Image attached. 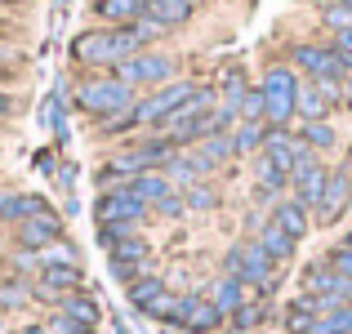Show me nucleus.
<instances>
[{
	"mask_svg": "<svg viewBox=\"0 0 352 334\" xmlns=\"http://www.w3.org/2000/svg\"><path fill=\"white\" fill-rule=\"evenodd\" d=\"M14 67H18V54H5V49H0V89L14 80Z\"/></svg>",
	"mask_w": 352,
	"mask_h": 334,
	"instance_id": "47",
	"label": "nucleus"
},
{
	"mask_svg": "<svg viewBox=\"0 0 352 334\" xmlns=\"http://www.w3.org/2000/svg\"><path fill=\"white\" fill-rule=\"evenodd\" d=\"M147 214H152V205H143L125 183L94 197V227H98V223H129V227H138Z\"/></svg>",
	"mask_w": 352,
	"mask_h": 334,
	"instance_id": "10",
	"label": "nucleus"
},
{
	"mask_svg": "<svg viewBox=\"0 0 352 334\" xmlns=\"http://www.w3.org/2000/svg\"><path fill=\"white\" fill-rule=\"evenodd\" d=\"M326 263H330V267H335V272H339V276H344V281L352 285V249H348V245L330 249V258H326Z\"/></svg>",
	"mask_w": 352,
	"mask_h": 334,
	"instance_id": "42",
	"label": "nucleus"
},
{
	"mask_svg": "<svg viewBox=\"0 0 352 334\" xmlns=\"http://www.w3.org/2000/svg\"><path fill=\"white\" fill-rule=\"evenodd\" d=\"M330 49H335V58L344 63V71L352 76V32H339V36H335V45H330Z\"/></svg>",
	"mask_w": 352,
	"mask_h": 334,
	"instance_id": "44",
	"label": "nucleus"
},
{
	"mask_svg": "<svg viewBox=\"0 0 352 334\" xmlns=\"http://www.w3.org/2000/svg\"><path fill=\"white\" fill-rule=\"evenodd\" d=\"M258 245H263L267 254L276 258V263H285V258H294V245H299V241H294V236H285V232L276 227L272 219H267L263 227H258Z\"/></svg>",
	"mask_w": 352,
	"mask_h": 334,
	"instance_id": "30",
	"label": "nucleus"
},
{
	"mask_svg": "<svg viewBox=\"0 0 352 334\" xmlns=\"http://www.w3.org/2000/svg\"><path fill=\"white\" fill-rule=\"evenodd\" d=\"M14 334H50V326H45V321H27V326L14 330Z\"/></svg>",
	"mask_w": 352,
	"mask_h": 334,
	"instance_id": "48",
	"label": "nucleus"
},
{
	"mask_svg": "<svg viewBox=\"0 0 352 334\" xmlns=\"http://www.w3.org/2000/svg\"><path fill=\"white\" fill-rule=\"evenodd\" d=\"M18 5H23V0H0V9H18Z\"/></svg>",
	"mask_w": 352,
	"mask_h": 334,
	"instance_id": "53",
	"label": "nucleus"
},
{
	"mask_svg": "<svg viewBox=\"0 0 352 334\" xmlns=\"http://www.w3.org/2000/svg\"><path fill=\"white\" fill-rule=\"evenodd\" d=\"M58 312H63V317H72V321H80V326H89V330H98V321H103V308H98V299L89 290L67 294V299L58 303Z\"/></svg>",
	"mask_w": 352,
	"mask_h": 334,
	"instance_id": "24",
	"label": "nucleus"
},
{
	"mask_svg": "<svg viewBox=\"0 0 352 334\" xmlns=\"http://www.w3.org/2000/svg\"><path fill=\"white\" fill-rule=\"evenodd\" d=\"M214 94L210 89H201L197 98H192L183 111H174L170 120L161 125V134L170 138L174 147H188V143H206L210 134H219V120H214Z\"/></svg>",
	"mask_w": 352,
	"mask_h": 334,
	"instance_id": "3",
	"label": "nucleus"
},
{
	"mask_svg": "<svg viewBox=\"0 0 352 334\" xmlns=\"http://www.w3.org/2000/svg\"><path fill=\"white\" fill-rule=\"evenodd\" d=\"M326 111H330V98L321 94L317 85H299V107H294V116H303V125H312V120H326Z\"/></svg>",
	"mask_w": 352,
	"mask_h": 334,
	"instance_id": "31",
	"label": "nucleus"
},
{
	"mask_svg": "<svg viewBox=\"0 0 352 334\" xmlns=\"http://www.w3.org/2000/svg\"><path fill=\"white\" fill-rule=\"evenodd\" d=\"M344 245H348V249H352V232H348V236H344Z\"/></svg>",
	"mask_w": 352,
	"mask_h": 334,
	"instance_id": "54",
	"label": "nucleus"
},
{
	"mask_svg": "<svg viewBox=\"0 0 352 334\" xmlns=\"http://www.w3.org/2000/svg\"><path fill=\"white\" fill-rule=\"evenodd\" d=\"M0 334H14V330H9V317H5V312H0Z\"/></svg>",
	"mask_w": 352,
	"mask_h": 334,
	"instance_id": "51",
	"label": "nucleus"
},
{
	"mask_svg": "<svg viewBox=\"0 0 352 334\" xmlns=\"http://www.w3.org/2000/svg\"><path fill=\"white\" fill-rule=\"evenodd\" d=\"M138 98L134 89L125 85V80H116L112 71H89V76L76 80V89H72V107L80 111V116H89L98 125V120L116 116V111H129Z\"/></svg>",
	"mask_w": 352,
	"mask_h": 334,
	"instance_id": "2",
	"label": "nucleus"
},
{
	"mask_svg": "<svg viewBox=\"0 0 352 334\" xmlns=\"http://www.w3.org/2000/svg\"><path fill=\"white\" fill-rule=\"evenodd\" d=\"M170 326L192 330V334H210V330L223 326V312H219L214 303L206 299V294H179V299H174V317H170Z\"/></svg>",
	"mask_w": 352,
	"mask_h": 334,
	"instance_id": "11",
	"label": "nucleus"
},
{
	"mask_svg": "<svg viewBox=\"0 0 352 334\" xmlns=\"http://www.w3.org/2000/svg\"><path fill=\"white\" fill-rule=\"evenodd\" d=\"M107 272H112V281L120 285H134L138 276L152 272V245H147V236H125L120 245L107 249Z\"/></svg>",
	"mask_w": 352,
	"mask_h": 334,
	"instance_id": "9",
	"label": "nucleus"
},
{
	"mask_svg": "<svg viewBox=\"0 0 352 334\" xmlns=\"http://www.w3.org/2000/svg\"><path fill=\"white\" fill-rule=\"evenodd\" d=\"M89 9H94V18H98V23H107V27H129V23L143 18L147 0H94Z\"/></svg>",
	"mask_w": 352,
	"mask_h": 334,
	"instance_id": "20",
	"label": "nucleus"
},
{
	"mask_svg": "<svg viewBox=\"0 0 352 334\" xmlns=\"http://www.w3.org/2000/svg\"><path fill=\"white\" fill-rule=\"evenodd\" d=\"M50 205V197L45 192H18V188H0V227H18V223L45 214Z\"/></svg>",
	"mask_w": 352,
	"mask_h": 334,
	"instance_id": "14",
	"label": "nucleus"
},
{
	"mask_svg": "<svg viewBox=\"0 0 352 334\" xmlns=\"http://www.w3.org/2000/svg\"><path fill=\"white\" fill-rule=\"evenodd\" d=\"M138 49H143V45L134 41L129 27H85V32L72 36L67 58L76 63V67H89V71H116L120 63L134 58Z\"/></svg>",
	"mask_w": 352,
	"mask_h": 334,
	"instance_id": "1",
	"label": "nucleus"
},
{
	"mask_svg": "<svg viewBox=\"0 0 352 334\" xmlns=\"http://www.w3.org/2000/svg\"><path fill=\"white\" fill-rule=\"evenodd\" d=\"M241 120H263V94H258V89L245 94V103H241Z\"/></svg>",
	"mask_w": 352,
	"mask_h": 334,
	"instance_id": "45",
	"label": "nucleus"
},
{
	"mask_svg": "<svg viewBox=\"0 0 352 334\" xmlns=\"http://www.w3.org/2000/svg\"><path fill=\"white\" fill-rule=\"evenodd\" d=\"M299 152H303V143H299L294 134H285V129H267L263 147H258V156H263V161H272V165H281L285 174L294 170V161H299Z\"/></svg>",
	"mask_w": 352,
	"mask_h": 334,
	"instance_id": "17",
	"label": "nucleus"
},
{
	"mask_svg": "<svg viewBox=\"0 0 352 334\" xmlns=\"http://www.w3.org/2000/svg\"><path fill=\"white\" fill-rule=\"evenodd\" d=\"M72 5V0H54V14H63V9H67Z\"/></svg>",
	"mask_w": 352,
	"mask_h": 334,
	"instance_id": "52",
	"label": "nucleus"
},
{
	"mask_svg": "<svg viewBox=\"0 0 352 334\" xmlns=\"http://www.w3.org/2000/svg\"><path fill=\"white\" fill-rule=\"evenodd\" d=\"M183 205L197 210V214H201V210H214L219 205V192L206 188V183H192V188H183Z\"/></svg>",
	"mask_w": 352,
	"mask_h": 334,
	"instance_id": "35",
	"label": "nucleus"
},
{
	"mask_svg": "<svg viewBox=\"0 0 352 334\" xmlns=\"http://www.w3.org/2000/svg\"><path fill=\"white\" fill-rule=\"evenodd\" d=\"M165 179H170L174 183V188H192V183H201V174H206V170H201V161H197V156H192V152H174V161L170 165H165Z\"/></svg>",
	"mask_w": 352,
	"mask_h": 334,
	"instance_id": "29",
	"label": "nucleus"
},
{
	"mask_svg": "<svg viewBox=\"0 0 352 334\" xmlns=\"http://www.w3.org/2000/svg\"><path fill=\"white\" fill-rule=\"evenodd\" d=\"M134 232H138V227H129V223H98V227H94V241H98L103 249H112V245H120L125 236H134Z\"/></svg>",
	"mask_w": 352,
	"mask_h": 334,
	"instance_id": "38",
	"label": "nucleus"
},
{
	"mask_svg": "<svg viewBox=\"0 0 352 334\" xmlns=\"http://www.w3.org/2000/svg\"><path fill=\"white\" fill-rule=\"evenodd\" d=\"M348 308H352V285H348Z\"/></svg>",
	"mask_w": 352,
	"mask_h": 334,
	"instance_id": "56",
	"label": "nucleus"
},
{
	"mask_svg": "<svg viewBox=\"0 0 352 334\" xmlns=\"http://www.w3.org/2000/svg\"><path fill=\"white\" fill-rule=\"evenodd\" d=\"M326 179H330V170L317 161V156L303 147L299 152V161H294V170H290V188H294V201L299 205H308V210H317V201H321V192H326Z\"/></svg>",
	"mask_w": 352,
	"mask_h": 334,
	"instance_id": "12",
	"label": "nucleus"
},
{
	"mask_svg": "<svg viewBox=\"0 0 352 334\" xmlns=\"http://www.w3.org/2000/svg\"><path fill=\"white\" fill-rule=\"evenodd\" d=\"M36 258H41V267H80V249L72 245L67 236H63L58 245H50L45 254H36Z\"/></svg>",
	"mask_w": 352,
	"mask_h": 334,
	"instance_id": "33",
	"label": "nucleus"
},
{
	"mask_svg": "<svg viewBox=\"0 0 352 334\" xmlns=\"http://www.w3.org/2000/svg\"><path fill=\"white\" fill-rule=\"evenodd\" d=\"M303 294H312V299H344L348 303V281L330 263H317V267L303 272Z\"/></svg>",
	"mask_w": 352,
	"mask_h": 334,
	"instance_id": "16",
	"label": "nucleus"
},
{
	"mask_svg": "<svg viewBox=\"0 0 352 334\" xmlns=\"http://www.w3.org/2000/svg\"><path fill=\"white\" fill-rule=\"evenodd\" d=\"M352 205V174L348 170H335L326 179V192L317 201V223H339V214Z\"/></svg>",
	"mask_w": 352,
	"mask_h": 334,
	"instance_id": "15",
	"label": "nucleus"
},
{
	"mask_svg": "<svg viewBox=\"0 0 352 334\" xmlns=\"http://www.w3.org/2000/svg\"><path fill=\"white\" fill-rule=\"evenodd\" d=\"M183 5H192V9H197V5H201V0H183Z\"/></svg>",
	"mask_w": 352,
	"mask_h": 334,
	"instance_id": "55",
	"label": "nucleus"
},
{
	"mask_svg": "<svg viewBox=\"0 0 352 334\" xmlns=\"http://www.w3.org/2000/svg\"><path fill=\"white\" fill-rule=\"evenodd\" d=\"M32 170L45 174V179H54V174H58V147H41V152L32 156Z\"/></svg>",
	"mask_w": 352,
	"mask_h": 334,
	"instance_id": "40",
	"label": "nucleus"
},
{
	"mask_svg": "<svg viewBox=\"0 0 352 334\" xmlns=\"http://www.w3.org/2000/svg\"><path fill=\"white\" fill-rule=\"evenodd\" d=\"M67 236V219L58 214V210H45V214L18 223V227H9V241H14V249H27V254H45L50 245H58V241Z\"/></svg>",
	"mask_w": 352,
	"mask_h": 334,
	"instance_id": "8",
	"label": "nucleus"
},
{
	"mask_svg": "<svg viewBox=\"0 0 352 334\" xmlns=\"http://www.w3.org/2000/svg\"><path fill=\"white\" fill-rule=\"evenodd\" d=\"M272 272H276V258L267 254L258 241H241V245L228 249V276L245 281V290H250V285L267 290V285H272Z\"/></svg>",
	"mask_w": 352,
	"mask_h": 334,
	"instance_id": "7",
	"label": "nucleus"
},
{
	"mask_svg": "<svg viewBox=\"0 0 352 334\" xmlns=\"http://www.w3.org/2000/svg\"><path fill=\"white\" fill-rule=\"evenodd\" d=\"M258 94H263V120L272 129H285L294 120V107H299V76H294V67H267Z\"/></svg>",
	"mask_w": 352,
	"mask_h": 334,
	"instance_id": "5",
	"label": "nucleus"
},
{
	"mask_svg": "<svg viewBox=\"0 0 352 334\" xmlns=\"http://www.w3.org/2000/svg\"><path fill=\"white\" fill-rule=\"evenodd\" d=\"M165 290H170V285H165L156 272H147V276H138L134 285H125V299H129V308H134V312H147Z\"/></svg>",
	"mask_w": 352,
	"mask_h": 334,
	"instance_id": "27",
	"label": "nucleus"
},
{
	"mask_svg": "<svg viewBox=\"0 0 352 334\" xmlns=\"http://www.w3.org/2000/svg\"><path fill=\"white\" fill-rule=\"evenodd\" d=\"M174 71H179V58H174V54H161V49H138L134 58L120 63L112 76H116V80H125L129 89H143V85L161 89V85H170V80H174Z\"/></svg>",
	"mask_w": 352,
	"mask_h": 334,
	"instance_id": "6",
	"label": "nucleus"
},
{
	"mask_svg": "<svg viewBox=\"0 0 352 334\" xmlns=\"http://www.w3.org/2000/svg\"><path fill=\"white\" fill-rule=\"evenodd\" d=\"M152 214H161V219H183V214H188V205H183V192H170V197H165L161 205L152 210Z\"/></svg>",
	"mask_w": 352,
	"mask_h": 334,
	"instance_id": "43",
	"label": "nucleus"
},
{
	"mask_svg": "<svg viewBox=\"0 0 352 334\" xmlns=\"http://www.w3.org/2000/svg\"><path fill=\"white\" fill-rule=\"evenodd\" d=\"M125 188H129V192H134V197H138V201H143V205H152V210H156V205H161V201H165V197H170V192H179V188H174V183H170V179H165V174H161V170H147V174H138V179H129V183H125Z\"/></svg>",
	"mask_w": 352,
	"mask_h": 334,
	"instance_id": "22",
	"label": "nucleus"
},
{
	"mask_svg": "<svg viewBox=\"0 0 352 334\" xmlns=\"http://www.w3.org/2000/svg\"><path fill=\"white\" fill-rule=\"evenodd\" d=\"M45 326H50V334H98V330H89V326H80V321H72V317H63L58 308L45 317Z\"/></svg>",
	"mask_w": 352,
	"mask_h": 334,
	"instance_id": "39",
	"label": "nucleus"
},
{
	"mask_svg": "<svg viewBox=\"0 0 352 334\" xmlns=\"http://www.w3.org/2000/svg\"><path fill=\"white\" fill-rule=\"evenodd\" d=\"M63 94H67V85H54L50 89V98H45V107H41V125L54 134V143H58V147H67L72 134H67V98H63Z\"/></svg>",
	"mask_w": 352,
	"mask_h": 334,
	"instance_id": "19",
	"label": "nucleus"
},
{
	"mask_svg": "<svg viewBox=\"0 0 352 334\" xmlns=\"http://www.w3.org/2000/svg\"><path fill=\"white\" fill-rule=\"evenodd\" d=\"M321 23L330 27V32H352V0H326L321 5Z\"/></svg>",
	"mask_w": 352,
	"mask_h": 334,
	"instance_id": "32",
	"label": "nucleus"
},
{
	"mask_svg": "<svg viewBox=\"0 0 352 334\" xmlns=\"http://www.w3.org/2000/svg\"><path fill=\"white\" fill-rule=\"evenodd\" d=\"M192 156H197V161H201V170H219V165H223V161H232V134H210L206 138V143H197V152H192Z\"/></svg>",
	"mask_w": 352,
	"mask_h": 334,
	"instance_id": "28",
	"label": "nucleus"
},
{
	"mask_svg": "<svg viewBox=\"0 0 352 334\" xmlns=\"http://www.w3.org/2000/svg\"><path fill=\"white\" fill-rule=\"evenodd\" d=\"M272 223L285 232V236H294V241H303L308 236V227H312V219H308V205H299V201H276V210H272Z\"/></svg>",
	"mask_w": 352,
	"mask_h": 334,
	"instance_id": "23",
	"label": "nucleus"
},
{
	"mask_svg": "<svg viewBox=\"0 0 352 334\" xmlns=\"http://www.w3.org/2000/svg\"><path fill=\"white\" fill-rule=\"evenodd\" d=\"M210 303H214L223 317H236L241 308H245V281H236V276H219L214 281V290H210Z\"/></svg>",
	"mask_w": 352,
	"mask_h": 334,
	"instance_id": "25",
	"label": "nucleus"
},
{
	"mask_svg": "<svg viewBox=\"0 0 352 334\" xmlns=\"http://www.w3.org/2000/svg\"><path fill=\"white\" fill-rule=\"evenodd\" d=\"M263 138H267V129L258 125V120H241V129H232V152H254V147H263Z\"/></svg>",
	"mask_w": 352,
	"mask_h": 334,
	"instance_id": "34",
	"label": "nucleus"
},
{
	"mask_svg": "<svg viewBox=\"0 0 352 334\" xmlns=\"http://www.w3.org/2000/svg\"><path fill=\"white\" fill-rule=\"evenodd\" d=\"M281 188H290V174H285L281 165H272V161L258 156V161H254V197L258 201H272Z\"/></svg>",
	"mask_w": 352,
	"mask_h": 334,
	"instance_id": "26",
	"label": "nucleus"
},
{
	"mask_svg": "<svg viewBox=\"0 0 352 334\" xmlns=\"http://www.w3.org/2000/svg\"><path fill=\"white\" fill-rule=\"evenodd\" d=\"M129 129H138L134 107H129V111H116V116H107V120H98V134H103V138H120V134H129Z\"/></svg>",
	"mask_w": 352,
	"mask_h": 334,
	"instance_id": "37",
	"label": "nucleus"
},
{
	"mask_svg": "<svg viewBox=\"0 0 352 334\" xmlns=\"http://www.w3.org/2000/svg\"><path fill=\"white\" fill-rule=\"evenodd\" d=\"M344 103H348V107H352V76H348V80H344Z\"/></svg>",
	"mask_w": 352,
	"mask_h": 334,
	"instance_id": "50",
	"label": "nucleus"
},
{
	"mask_svg": "<svg viewBox=\"0 0 352 334\" xmlns=\"http://www.w3.org/2000/svg\"><path fill=\"white\" fill-rule=\"evenodd\" d=\"M197 94H201L197 80H170V85H161V89H152V94H143V98L134 103L138 129H161L165 120L174 116V111H183Z\"/></svg>",
	"mask_w": 352,
	"mask_h": 334,
	"instance_id": "4",
	"label": "nucleus"
},
{
	"mask_svg": "<svg viewBox=\"0 0 352 334\" xmlns=\"http://www.w3.org/2000/svg\"><path fill=\"white\" fill-rule=\"evenodd\" d=\"M9 32H14V27H9V18H0V45L9 41Z\"/></svg>",
	"mask_w": 352,
	"mask_h": 334,
	"instance_id": "49",
	"label": "nucleus"
},
{
	"mask_svg": "<svg viewBox=\"0 0 352 334\" xmlns=\"http://www.w3.org/2000/svg\"><path fill=\"white\" fill-rule=\"evenodd\" d=\"M27 308H36L32 281H27V276L5 272V276H0V312H5V317H18V312H27Z\"/></svg>",
	"mask_w": 352,
	"mask_h": 334,
	"instance_id": "18",
	"label": "nucleus"
},
{
	"mask_svg": "<svg viewBox=\"0 0 352 334\" xmlns=\"http://www.w3.org/2000/svg\"><path fill=\"white\" fill-rule=\"evenodd\" d=\"M197 14L192 5H183V0H147L143 18H152L161 32H179V27H188V18Z\"/></svg>",
	"mask_w": 352,
	"mask_h": 334,
	"instance_id": "21",
	"label": "nucleus"
},
{
	"mask_svg": "<svg viewBox=\"0 0 352 334\" xmlns=\"http://www.w3.org/2000/svg\"><path fill=\"white\" fill-rule=\"evenodd\" d=\"M129 32H134V41L143 45V49H147V45H152V41H161V36H165L161 27L152 23V18H138V23H129Z\"/></svg>",
	"mask_w": 352,
	"mask_h": 334,
	"instance_id": "41",
	"label": "nucleus"
},
{
	"mask_svg": "<svg viewBox=\"0 0 352 334\" xmlns=\"http://www.w3.org/2000/svg\"><path fill=\"white\" fill-rule=\"evenodd\" d=\"M290 63L299 71H308L312 80H348L344 63L335 58L330 45H290Z\"/></svg>",
	"mask_w": 352,
	"mask_h": 334,
	"instance_id": "13",
	"label": "nucleus"
},
{
	"mask_svg": "<svg viewBox=\"0 0 352 334\" xmlns=\"http://www.w3.org/2000/svg\"><path fill=\"white\" fill-rule=\"evenodd\" d=\"M232 326H236V330H250V326H258V308H254V303H245V308H241L236 317H232Z\"/></svg>",
	"mask_w": 352,
	"mask_h": 334,
	"instance_id": "46",
	"label": "nucleus"
},
{
	"mask_svg": "<svg viewBox=\"0 0 352 334\" xmlns=\"http://www.w3.org/2000/svg\"><path fill=\"white\" fill-rule=\"evenodd\" d=\"M299 143L303 147H335V129H330L326 120H312V125L299 129Z\"/></svg>",
	"mask_w": 352,
	"mask_h": 334,
	"instance_id": "36",
	"label": "nucleus"
}]
</instances>
